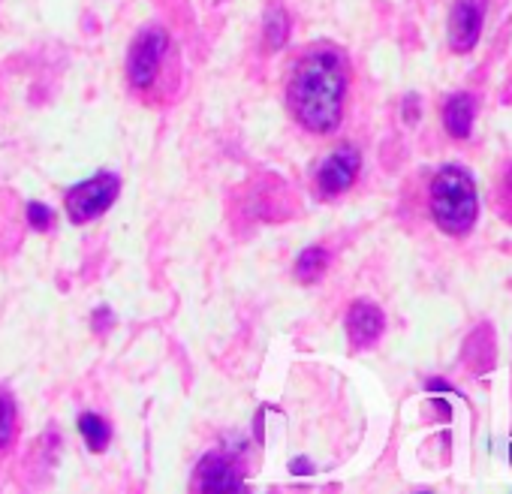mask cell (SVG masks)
Listing matches in <instances>:
<instances>
[{
    "mask_svg": "<svg viewBox=\"0 0 512 494\" xmlns=\"http://www.w3.org/2000/svg\"><path fill=\"white\" fill-rule=\"evenodd\" d=\"M350 88V67L338 49L320 46L308 52L290 79V109L296 121L311 133H335L344 118V100Z\"/></svg>",
    "mask_w": 512,
    "mask_h": 494,
    "instance_id": "1",
    "label": "cell"
},
{
    "mask_svg": "<svg viewBox=\"0 0 512 494\" xmlns=\"http://www.w3.org/2000/svg\"><path fill=\"white\" fill-rule=\"evenodd\" d=\"M431 214L437 226L449 235H464L479 217L476 184L467 169L443 166L431 181Z\"/></svg>",
    "mask_w": 512,
    "mask_h": 494,
    "instance_id": "2",
    "label": "cell"
},
{
    "mask_svg": "<svg viewBox=\"0 0 512 494\" xmlns=\"http://www.w3.org/2000/svg\"><path fill=\"white\" fill-rule=\"evenodd\" d=\"M166 55H169V37L163 28H145L139 31V37L133 40L130 46V55H127V79L136 91H148L163 64H166Z\"/></svg>",
    "mask_w": 512,
    "mask_h": 494,
    "instance_id": "3",
    "label": "cell"
},
{
    "mask_svg": "<svg viewBox=\"0 0 512 494\" xmlns=\"http://www.w3.org/2000/svg\"><path fill=\"white\" fill-rule=\"evenodd\" d=\"M121 193V178L115 172H100L67 193V214L73 223H91L94 217L106 214Z\"/></svg>",
    "mask_w": 512,
    "mask_h": 494,
    "instance_id": "4",
    "label": "cell"
},
{
    "mask_svg": "<svg viewBox=\"0 0 512 494\" xmlns=\"http://www.w3.org/2000/svg\"><path fill=\"white\" fill-rule=\"evenodd\" d=\"M488 0H452L449 10V46L452 52H470L479 43Z\"/></svg>",
    "mask_w": 512,
    "mask_h": 494,
    "instance_id": "5",
    "label": "cell"
},
{
    "mask_svg": "<svg viewBox=\"0 0 512 494\" xmlns=\"http://www.w3.org/2000/svg\"><path fill=\"white\" fill-rule=\"evenodd\" d=\"M359 169H362V154H359L356 145H341V148H335V151L326 157V163L320 166V172H317L320 193H323V196H338V193L350 190L353 181H356V175H359Z\"/></svg>",
    "mask_w": 512,
    "mask_h": 494,
    "instance_id": "6",
    "label": "cell"
},
{
    "mask_svg": "<svg viewBox=\"0 0 512 494\" xmlns=\"http://www.w3.org/2000/svg\"><path fill=\"white\" fill-rule=\"evenodd\" d=\"M383 329H386V317H383V311L377 305L356 302L350 308V314H347V335H350L353 347H359V350L371 347L374 341H380Z\"/></svg>",
    "mask_w": 512,
    "mask_h": 494,
    "instance_id": "7",
    "label": "cell"
},
{
    "mask_svg": "<svg viewBox=\"0 0 512 494\" xmlns=\"http://www.w3.org/2000/svg\"><path fill=\"white\" fill-rule=\"evenodd\" d=\"M241 485H244V479L238 476L235 464L226 455L211 452L199 461V473H196L199 491H238Z\"/></svg>",
    "mask_w": 512,
    "mask_h": 494,
    "instance_id": "8",
    "label": "cell"
},
{
    "mask_svg": "<svg viewBox=\"0 0 512 494\" xmlns=\"http://www.w3.org/2000/svg\"><path fill=\"white\" fill-rule=\"evenodd\" d=\"M476 118V100L470 94H455L443 106V127L452 139H464Z\"/></svg>",
    "mask_w": 512,
    "mask_h": 494,
    "instance_id": "9",
    "label": "cell"
},
{
    "mask_svg": "<svg viewBox=\"0 0 512 494\" xmlns=\"http://www.w3.org/2000/svg\"><path fill=\"white\" fill-rule=\"evenodd\" d=\"M79 431H82V437H85V443H88L91 452H103V449L109 446L112 431H109V425H106L103 416H97V413H82V416H79Z\"/></svg>",
    "mask_w": 512,
    "mask_h": 494,
    "instance_id": "10",
    "label": "cell"
},
{
    "mask_svg": "<svg viewBox=\"0 0 512 494\" xmlns=\"http://www.w3.org/2000/svg\"><path fill=\"white\" fill-rule=\"evenodd\" d=\"M326 266H329V254L323 251V247H308L296 263V275H299V281L308 284V281H317L326 272Z\"/></svg>",
    "mask_w": 512,
    "mask_h": 494,
    "instance_id": "11",
    "label": "cell"
},
{
    "mask_svg": "<svg viewBox=\"0 0 512 494\" xmlns=\"http://www.w3.org/2000/svg\"><path fill=\"white\" fill-rule=\"evenodd\" d=\"M16 437V401L10 392L0 389V452H4Z\"/></svg>",
    "mask_w": 512,
    "mask_h": 494,
    "instance_id": "12",
    "label": "cell"
},
{
    "mask_svg": "<svg viewBox=\"0 0 512 494\" xmlns=\"http://www.w3.org/2000/svg\"><path fill=\"white\" fill-rule=\"evenodd\" d=\"M287 34H290L287 13L281 7H272L266 13V43H269V49H281L287 43Z\"/></svg>",
    "mask_w": 512,
    "mask_h": 494,
    "instance_id": "13",
    "label": "cell"
},
{
    "mask_svg": "<svg viewBox=\"0 0 512 494\" xmlns=\"http://www.w3.org/2000/svg\"><path fill=\"white\" fill-rule=\"evenodd\" d=\"M28 220H31V226H37V229H49L52 220H55V214H52V208H46L43 202H28Z\"/></svg>",
    "mask_w": 512,
    "mask_h": 494,
    "instance_id": "14",
    "label": "cell"
},
{
    "mask_svg": "<svg viewBox=\"0 0 512 494\" xmlns=\"http://www.w3.org/2000/svg\"><path fill=\"white\" fill-rule=\"evenodd\" d=\"M293 470H296V473H311V467H308V461H302V458L296 461V467H293Z\"/></svg>",
    "mask_w": 512,
    "mask_h": 494,
    "instance_id": "15",
    "label": "cell"
}]
</instances>
